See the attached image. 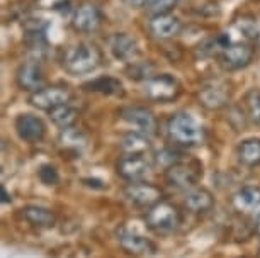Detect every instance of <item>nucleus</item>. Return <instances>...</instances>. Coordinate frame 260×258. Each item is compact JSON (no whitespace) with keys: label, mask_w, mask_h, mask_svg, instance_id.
Segmentation results:
<instances>
[{"label":"nucleus","mask_w":260,"mask_h":258,"mask_svg":"<svg viewBox=\"0 0 260 258\" xmlns=\"http://www.w3.org/2000/svg\"><path fill=\"white\" fill-rule=\"evenodd\" d=\"M245 110H247V118L253 124L260 126V90L252 89L245 94Z\"/></svg>","instance_id":"393cba45"},{"label":"nucleus","mask_w":260,"mask_h":258,"mask_svg":"<svg viewBox=\"0 0 260 258\" xmlns=\"http://www.w3.org/2000/svg\"><path fill=\"white\" fill-rule=\"evenodd\" d=\"M38 177L45 186H56V183L60 182L58 170L53 167V165H41L38 170Z\"/></svg>","instance_id":"bb28decb"},{"label":"nucleus","mask_w":260,"mask_h":258,"mask_svg":"<svg viewBox=\"0 0 260 258\" xmlns=\"http://www.w3.org/2000/svg\"><path fill=\"white\" fill-rule=\"evenodd\" d=\"M45 82H46V77L39 63L24 61L22 65H19L16 71V84L21 90L34 94V92H38L39 89L45 87Z\"/></svg>","instance_id":"2eb2a0df"},{"label":"nucleus","mask_w":260,"mask_h":258,"mask_svg":"<svg viewBox=\"0 0 260 258\" xmlns=\"http://www.w3.org/2000/svg\"><path fill=\"white\" fill-rule=\"evenodd\" d=\"M2 201L4 202H12V197H9V194H7V191H6V187H2Z\"/></svg>","instance_id":"2f4dec72"},{"label":"nucleus","mask_w":260,"mask_h":258,"mask_svg":"<svg viewBox=\"0 0 260 258\" xmlns=\"http://www.w3.org/2000/svg\"><path fill=\"white\" fill-rule=\"evenodd\" d=\"M143 94L148 100L167 104L180 95V84L170 73H158L143 84Z\"/></svg>","instance_id":"39448f33"},{"label":"nucleus","mask_w":260,"mask_h":258,"mask_svg":"<svg viewBox=\"0 0 260 258\" xmlns=\"http://www.w3.org/2000/svg\"><path fill=\"white\" fill-rule=\"evenodd\" d=\"M121 118L126 121L127 124L138 128L140 133L153 136L158 129V121L156 116L153 114V110H150L148 107L143 105H127L122 107L119 110Z\"/></svg>","instance_id":"9b49d317"},{"label":"nucleus","mask_w":260,"mask_h":258,"mask_svg":"<svg viewBox=\"0 0 260 258\" xmlns=\"http://www.w3.org/2000/svg\"><path fill=\"white\" fill-rule=\"evenodd\" d=\"M253 56L255 50L252 45L245 41H235L219 51V65L228 71H237L247 68L253 61Z\"/></svg>","instance_id":"423d86ee"},{"label":"nucleus","mask_w":260,"mask_h":258,"mask_svg":"<svg viewBox=\"0 0 260 258\" xmlns=\"http://www.w3.org/2000/svg\"><path fill=\"white\" fill-rule=\"evenodd\" d=\"M83 90L97 92V94L102 95H124L122 82L119 79H114V77H99V79L92 82H87V84H83Z\"/></svg>","instance_id":"4be33fe9"},{"label":"nucleus","mask_w":260,"mask_h":258,"mask_svg":"<svg viewBox=\"0 0 260 258\" xmlns=\"http://www.w3.org/2000/svg\"><path fill=\"white\" fill-rule=\"evenodd\" d=\"M232 204L235 211L242 214H253L260 209V187L243 186L233 194Z\"/></svg>","instance_id":"a211bd4d"},{"label":"nucleus","mask_w":260,"mask_h":258,"mask_svg":"<svg viewBox=\"0 0 260 258\" xmlns=\"http://www.w3.org/2000/svg\"><path fill=\"white\" fill-rule=\"evenodd\" d=\"M253 228H255V233L260 236V211L257 212V217H255V225H253Z\"/></svg>","instance_id":"7c9ffc66"},{"label":"nucleus","mask_w":260,"mask_h":258,"mask_svg":"<svg viewBox=\"0 0 260 258\" xmlns=\"http://www.w3.org/2000/svg\"><path fill=\"white\" fill-rule=\"evenodd\" d=\"M180 0H153L150 4V12L153 16H158V14H170V11L174 7H177V4Z\"/></svg>","instance_id":"c85d7f7f"},{"label":"nucleus","mask_w":260,"mask_h":258,"mask_svg":"<svg viewBox=\"0 0 260 258\" xmlns=\"http://www.w3.org/2000/svg\"><path fill=\"white\" fill-rule=\"evenodd\" d=\"M116 172L127 183L141 182L151 172V163L145 155H122L116 163Z\"/></svg>","instance_id":"9d476101"},{"label":"nucleus","mask_w":260,"mask_h":258,"mask_svg":"<svg viewBox=\"0 0 260 258\" xmlns=\"http://www.w3.org/2000/svg\"><path fill=\"white\" fill-rule=\"evenodd\" d=\"M258 255H260V253H258Z\"/></svg>","instance_id":"473e14b6"},{"label":"nucleus","mask_w":260,"mask_h":258,"mask_svg":"<svg viewBox=\"0 0 260 258\" xmlns=\"http://www.w3.org/2000/svg\"><path fill=\"white\" fill-rule=\"evenodd\" d=\"M104 63L102 50L95 43L78 41L75 45L68 46L61 58V65L67 73L72 77L90 75L97 71Z\"/></svg>","instance_id":"f257e3e1"},{"label":"nucleus","mask_w":260,"mask_h":258,"mask_svg":"<svg viewBox=\"0 0 260 258\" xmlns=\"http://www.w3.org/2000/svg\"><path fill=\"white\" fill-rule=\"evenodd\" d=\"M72 99V92L63 85H45L43 89L29 95V104L36 107L39 110H50L56 109L60 105L68 104Z\"/></svg>","instance_id":"6e6552de"},{"label":"nucleus","mask_w":260,"mask_h":258,"mask_svg":"<svg viewBox=\"0 0 260 258\" xmlns=\"http://www.w3.org/2000/svg\"><path fill=\"white\" fill-rule=\"evenodd\" d=\"M153 0H124V4L127 7L131 9H140V7H145V6H150Z\"/></svg>","instance_id":"c756f323"},{"label":"nucleus","mask_w":260,"mask_h":258,"mask_svg":"<svg viewBox=\"0 0 260 258\" xmlns=\"http://www.w3.org/2000/svg\"><path fill=\"white\" fill-rule=\"evenodd\" d=\"M199 104L209 110H219L226 107L232 99V89L223 80H209L203 84L198 94Z\"/></svg>","instance_id":"1a4fd4ad"},{"label":"nucleus","mask_w":260,"mask_h":258,"mask_svg":"<svg viewBox=\"0 0 260 258\" xmlns=\"http://www.w3.org/2000/svg\"><path fill=\"white\" fill-rule=\"evenodd\" d=\"M22 217L29 225L34 228H41V230H48L56 225V214L48 207L43 206H26L22 209Z\"/></svg>","instance_id":"aec40b11"},{"label":"nucleus","mask_w":260,"mask_h":258,"mask_svg":"<svg viewBox=\"0 0 260 258\" xmlns=\"http://www.w3.org/2000/svg\"><path fill=\"white\" fill-rule=\"evenodd\" d=\"M182 160V153H179V152H175V150H170V148H165V150H161V152L156 155V163L158 165H164L165 170L172 167L174 163H177Z\"/></svg>","instance_id":"cd10ccee"},{"label":"nucleus","mask_w":260,"mask_h":258,"mask_svg":"<svg viewBox=\"0 0 260 258\" xmlns=\"http://www.w3.org/2000/svg\"><path fill=\"white\" fill-rule=\"evenodd\" d=\"M121 148L124 155H145L151 148V141L148 134H143L140 131H133L122 136Z\"/></svg>","instance_id":"5701e85b"},{"label":"nucleus","mask_w":260,"mask_h":258,"mask_svg":"<svg viewBox=\"0 0 260 258\" xmlns=\"http://www.w3.org/2000/svg\"><path fill=\"white\" fill-rule=\"evenodd\" d=\"M184 206L189 212L204 214L214 207V196L204 187H194L185 192Z\"/></svg>","instance_id":"6ab92c4d"},{"label":"nucleus","mask_w":260,"mask_h":258,"mask_svg":"<svg viewBox=\"0 0 260 258\" xmlns=\"http://www.w3.org/2000/svg\"><path fill=\"white\" fill-rule=\"evenodd\" d=\"M117 241H119L121 248L129 255L141 256V255H150V253L156 251V246L151 243L148 238H145L143 235L136 233L135 230H129L126 226H121L116 231Z\"/></svg>","instance_id":"4468645a"},{"label":"nucleus","mask_w":260,"mask_h":258,"mask_svg":"<svg viewBox=\"0 0 260 258\" xmlns=\"http://www.w3.org/2000/svg\"><path fill=\"white\" fill-rule=\"evenodd\" d=\"M60 143L65 146V148H82L85 144V136H83L80 131L75 128H68L63 129L60 134Z\"/></svg>","instance_id":"a878e982"},{"label":"nucleus","mask_w":260,"mask_h":258,"mask_svg":"<svg viewBox=\"0 0 260 258\" xmlns=\"http://www.w3.org/2000/svg\"><path fill=\"white\" fill-rule=\"evenodd\" d=\"M50 119L56 128H60L63 131V129H68L75 126L77 121L80 119V110L70 104H65V105H60V107H56V109L50 110Z\"/></svg>","instance_id":"b1692460"},{"label":"nucleus","mask_w":260,"mask_h":258,"mask_svg":"<svg viewBox=\"0 0 260 258\" xmlns=\"http://www.w3.org/2000/svg\"><path fill=\"white\" fill-rule=\"evenodd\" d=\"M201 177H203V167L196 160H187V162L180 160L165 170V182L185 192L198 187Z\"/></svg>","instance_id":"20e7f679"},{"label":"nucleus","mask_w":260,"mask_h":258,"mask_svg":"<svg viewBox=\"0 0 260 258\" xmlns=\"http://www.w3.org/2000/svg\"><path fill=\"white\" fill-rule=\"evenodd\" d=\"M167 133L172 143L184 148H194L203 144L204 141V128L189 113H177L172 116L167 123Z\"/></svg>","instance_id":"f03ea898"},{"label":"nucleus","mask_w":260,"mask_h":258,"mask_svg":"<svg viewBox=\"0 0 260 258\" xmlns=\"http://www.w3.org/2000/svg\"><path fill=\"white\" fill-rule=\"evenodd\" d=\"M109 51L117 61L133 63L141 55L138 41L127 32H114L109 38Z\"/></svg>","instance_id":"dca6fc26"},{"label":"nucleus","mask_w":260,"mask_h":258,"mask_svg":"<svg viewBox=\"0 0 260 258\" xmlns=\"http://www.w3.org/2000/svg\"><path fill=\"white\" fill-rule=\"evenodd\" d=\"M17 136L29 144L41 143L46 138V124L41 118L34 114H21L14 123Z\"/></svg>","instance_id":"ddd939ff"},{"label":"nucleus","mask_w":260,"mask_h":258,"mask_svg":"<svg viewBox=\"0 0 260 258\" xmlns=\"http://www.w3.org/2000/svg\"><path fill=\"white\" fill-rule=\"evenodd\" d=\"M102 21H104V16H102V11L99 9V6L85 2L73 11L72 27L75 29L77 32L90 34V32H95L97 29L101 27Z\"/></svg>","instance_id":"f8f14e48"},{"label":"nucleus","mask_w":260,"mask_h":258,"mask_svg":"<svg viewBox=\"0 0 260 258\" xmlns=\"http://www.w3.org/2000/svg\"><path fill=\"white\" fill-rule=\"evenodd\" d=\"M238 162L247 168H255L260 165V138L243 139L237 148Z\"/></svg>","instance_id":"412c9836"},{"label":"nucleus","mask_w":260,"mask_h":258,"mask_svg":"<svg viewBox=\"0 0 260 258\" xmlns=\"http://www.w3.org/2000/svg\"><path fill=\"white\" fill-rule=\"evenodd\" d=\"M150 32L153 34L156 40H172L180 32L182 29V22L177 16L174 14H158V16H153L148 24Z\"/></svg>","instance_id":"f3484780"},{"label":"nucleus","mask_w":260,"mask_h":258,"mask_svg":"<svg viewBox=\"0 0 260 258\" xmlns=\"http://www.w3.org/2000/svg\"><path fill=\"white\" fill-rule=\"evenodd\" d=\"M122 194H124V199L127 202H131L136 207H143V209H150L151 206L164 201V192H161V189L156 187L155 183L145 182V180L127 183Z\"/></svg>","instance_id":"0eeeda50"},{"label":"nucleus","mask_w":260,"mask_h":258,"mask_svg":"<svg viewBox=\"0 0 260 258\" xmlns=\"http://www.w3.org/2000/svg\"><path fill=\"white\" fill-rule=\"evenodd\" d=\"M145 225L156 235H170L182 225V211L174 202L160 201L146 211Z\"/></svg>","instance_id":"7ed1b4c3"}]
</instances>
